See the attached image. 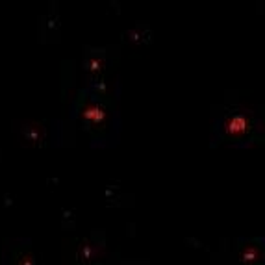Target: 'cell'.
I'll return each instance as SVG.
<instances>
[{"label": "cell", "instance_id": "7a4b0ae2", "mask_svg": "<svg viewBox=\"0 0 265 265\" xmlns=\"http://www.w3.org/2000/svg\"><path fill=\"white\" fill-rule=\"evenodd\" d=\"M106 256V239L102 232L86 237L67 239L63 245V265H102Z\"/></svg>", "mask_w": 265, "mask_h": 265}, {"label": "cell", "instance_id": "5b68a950", "mask_svg": "<svg viewBox=\"0 0 265 265\" xmlns=\"http://www.w3.org/2000/svg\"><path fill=\"white\" fill-rule=\"evenodd\" d=\"M2 265H39V258L30 239L13 237L4 245Z\"/></svg>", "mask_w": 265, "mask_h": 265}, {"label": "cell", "instance_id": "277c9868", "mask_svg": "<svg viewBox=\"0 0 265 265\" xmlns=\"http://www.w3.org/2000/svg\"><path fill=\"white\" fill-rule=\"evenodd\" d=\"M108 65V52L106 49H98V47H86L84 56H82V71H84V78L86 86H98L104 84V72Z\"/></svg>", "mask_w": 265, "mask_h": 265}, {"label": "cell", "instance_id": "6da1fadb", "mask_svg": "<svg viewBox=\"0 0 265 265\" xmlns=\"http://www.w3.org/2000/svg\"><path fill=\"white\" fill-rule=\"evenodd\" d=\"M72 117L89 134L93 145H108L117 136V113L109 89H95L86 86L80 89L72 104Z\"/></svg>", "mask_w": 265, "mask_h": 265}, {"label": "cell", "instance_id": "3957f363", "mask_svg": "<svg viewBox=\"0 0 265 265\" xmlns=\"http://www.w3.org/2000/svg\"><path fill=\"white\" fill-rule=\"evenodd\" d=\"M13 134L22 147L28 148L45 147L50 138V130L47 126V123L32 121V119L13 121Z\"/></svg>", "mask_w": 265, "mask_h": 265}, {"label": "cell", "instance_id": "52a82bcc", "mask_svg": "<svg viewBox=\"0 0 265 265\" xmlns=\"http://www.w3.org/2000/svg\"><path fill=\"white\" fill-rule=\"evenodd\" d=\"M102 265H111V264H102Z\"/></svg>", "mask_w": 265, "mask_h": 265}, {"label": "cell", "instance_id": "8992f818", "mask_svg": "<svg viewBox=\"0 0 265 265\" xmlns=\"http://www.w3.org/2000/svg\"><path fill=\"white\" fill-rule=\"evenodd\" d=\"M59 10L56 4H52L50 8L41 13L39 24H37V32H39V41L41 43H52L58 39L59 34Z\"/></svg>", "mask_w": 265, "mask_h": 265}]
</instances>
